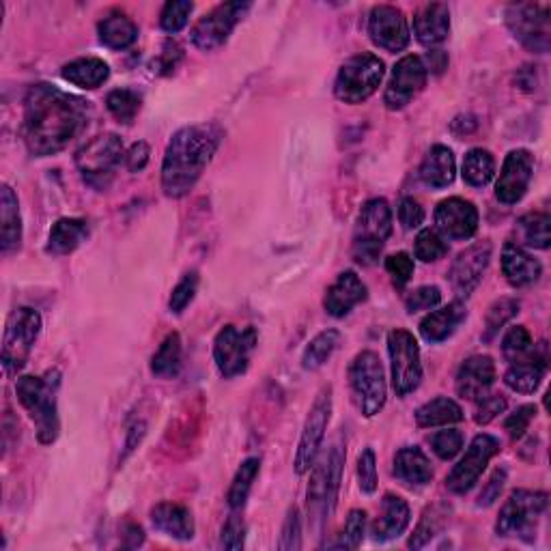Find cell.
I'll list each match as a JSON object with an SVG mask.
<instances>
[{
  "mask_svg": "<svg viewBox=\"0 0 551 551\" xmlns=\"http://www.w3.org/2000/svg\"><path fill=\"white\" fill-rule=\"evenodd\" d=\"M222 143L216 123L188 125L171 138L162 162V190L171 199L190 194Z\"/></svg>",
  "mask_w": 551,
  "mask_h": 551,
  "instance_id": "obj_2",
  "label": "cell"
},
{
  "mask_svg": "<svg viewBox=\"0 0 551 551\" xmlns=\"http://www.w3.org/2000/svg\"><path fill=\"white\" fill-rule=\"evenodd\" d=\"M392 235V209L384 199L366 201L353 231V259L360 265H375Z\"/></svg>",
  "mask_w": 551,
  "mask_h": 551,
  "instance_id": "obj_4",
  "label": "cell"
},
{
  "mask_svg": "<svg viewBox=\"0 0 551 551\" xmlns=\"http://www.w3.org/2000/svg\"><path fill=\"white\" fill-rule=\"evenodd\" d=\"M500 452V442L493 435L480 433L476 435L470 448L465 450L463 459L452 468L446 485L452 493H468L476 483L478 478L483 476V472L487 470L489 461L496 457Z\"/></svg>",
  "mask_w": 551,
  "mask_h": 551,
  "instance_id": "obj_16",
  "label": "cell"
},
{
  "mask_svg": "<svg viewBox=\"0 0 551 551\" xmlns=\"http://www.w3.org/2000/svg\"><path fill=\"white\" fill-rule=\"evenodd\" d=\"M388 353L392 364V388L397 397H407L422 381L418 341L412 332L392 330L388 334Z\"/></svg>",
  "mask_w": 551,
  "mask_h": 551,
  "instance_id": "obj_13",
  "label": "cell"
},
{
  "mask_svg": "<svg viewBox=\"0 0 551 551\" xmlns=\"http://www.w3.org/2000/svg\"><path fill=\"white\" fill-rule=\"evenodd\" d=\"M302 547V519L298 506H291L285 526H282V534L278 541V549L282 551H298Z\"/></svg>",
  "mask_w": 551,
  "mask_h": 551,
  "instance_id": "obj_50",
  "label": "cell"
},
{
  "mask_svg": "<svg viewBox=\"0 0 551 551\" xmlns=\"http://www.w3.org/2000/svg\"><path fill=\"white\" fill-rule=\"evenodd\" d=\"M121 158H125L123 140L117 134H102L76 153V166L84 183L95 190H106L115 179Z\"/></svg>",
  "mask_w": 551,
  "mask_h": 551,
  "instance_id": "obj_8",
  "label": "cell"
},
{
  "mask_svg": "<svg viewBox=\"0 0 551 551\" xmlns=\"http://www.w3.org/2000/svg\"><path fill=\"white\" fill-rule=\"evenodd\" d=\"M409 506L403 498L394 496V493H386L384 502H381V515L373 524L371 534L379 543L394 541L407 530L409 526Z\"/></svg>",
  "mask_w": 551,
  "mask_h": 551,
  "instance_id": "obj_27",
  "label": "cell"
},
{
  "mask_svg": "<svg viewBox=\"0 0 551 551\" xmlns=\"http://www.w3.org/2000/svg\"><path fill=\"white\" fill-rule=\"evenodd\" d=\"M366 532V513L364 511H351L345 524V532L341 536V541L334 543L332 547L336 549H358L362 545Z\"/></svg>",
  "mask_w": 551,
  "mask_h": 551,
  "instance_id": "obj_51",
  "label": "cell"
},
{
  "mask_svg": "<svg viewBox=\"0 0 551 551\" xmlns=\"http://www.w3.org/2000/svg\"><path fill=\"white\" fill-rule=\"evenodd\" d=\"M442 302V291L437 287H418L405 298V308L409 315L420 313V310H431L435 306H440Z\"/></svg>",
  "mask_w": 551,
  "mask_h": 551,
  "instance_id": "obj_52",
  "label": "cell"
},
{
  "mask_svg": "<svg viewBox=\"0 0 551 551\" xmlns=\"http://www.w3.org/2000/svg\"><path fill=\"white\" fill-rule=\"evenodd\" d=\"M41 332V317L37 310L22 306L7 319L3 334V371L7 377L18 375L31 356Z\"/></svg>",
  "mask_w": 551,
  "mask_h": 551,
  "instance_id": "obj_10",
  "label": "cell"
},
{
  "mask_svg": "<svg viewBox=\"0 0 551 551\" xmlns=\"http://www.w3.org/2000/svg\"><path fill=\"white\" fill-rule=\"evenodd\" d=\"M106 106L110 110V115L115 117L119 123L130 125L140 112L143 100H140V95L132 89H115V91L108 93Z\"/></svg>",
  "mask_w": 551,
  "mask_h": 551,
  "instance_id": "obj_41",
  "label": "cell"
},
{
  "mask_svg": "<svg viewBox=\"0 0 551 551\" xmlns=\"http://www.w3.org/2000/svg\"><path fill=\"white\" fill-rule=\"evenodd\" d=\"M89 237V224L80 218H61L50 229L48 252L63 257V254L74 252L84 239Z\"/></svg>",
  "mask_w": 551,
  "mask_h": 551,
  "instance_id": "obj_34",
  "label": "cell"
},
{
  "mask_svg": "<svg viewBox=\"0 0 551 551\" xmlns=\"http://www.w3.org/2000/svg\"><path fill=\"white\" fill-rule=\"evenodd\" d=\"M532 349H534L532 336L524 326H515V328H511L504 334L502 356L506 358V362L515 364L519 360H524V358L530 356Z\"/></svg>",
  "mask_w": 551,
  "mask_h": 551,
  "instance_id": "obj_44",
  "label": "cell"
},
{
  "mask_svg": "<svg viewBox=\"0 0 551 551\" xmlns=\"http://www.w3.org/2000/svg\"><path fill=\"white\" fill-rule=\"evenodd\" d=\"M427 63H429L427 72L442 74L444 69L448 67V56H446V52H444V50H431V52L427 54Z\"/></svg>",
  "mask_w": 551,
  "mask_h": 551,
  "instance_id": "obj_62",
  "label": "cell"
},
{
  "mask_svg": "<svg viewBox=\"0 0 551 551\" xmlns=\"http://www.w3.org/2000/svg\"><path fill=\"white\" fill-rule=\"evenodd\" d=\"M442 521H444V515H442V513H437V506H435V508H429V511H427L425 515H422L416 532L412 534V539H409V547H412V549L425 547V545L433 539V536H435L437 532H440Z\"/></svg>",
  "mask_w": 551,
  "mask_h": 551,
  "instance_id": "obj_49",
  "label": "cell"
},
{
  "mask_svg": "<svg viewBox=\"0 0 551 551\" xmlns=\"http://www.w3.org/2000/svg\"><path fill=\"white\" fill-rule=\"evenodd\" d=\"M358 480L364 493L377 491V459L373 448H364L358 459Z\"/></svg>",
  "mask_w": 551,
  "mask_h": 551,
  "instance_id": "obj_55",
  "label": "cell"
},
{
  "mask_svg": "<svg viewBox=\"0 0 551 551\" xmlns=\"http://www.w3.org/2000/svg\"><path fill=\"white\" fill-rule=\"evenodd\" d=\"M61 74L67 82H72L74 87L93 91L97 87H102L108 80L110 67L102 59H97V56H82V59L67 63Z\"/></svg>",
  "mask_w": 551,
  "mask_h": 551,
  "instance_id": "obj_33",
  "label": "cell"
},
{
  "mask_svg": "<svg viewBox=\"0 0 551 551\" xmlns=\"http://www.w3.org/2000/svg\"><path fill=\"white\" fill-rule=\"evenodd\" d=\"M196 289H199V272H188L177 282V287L171 293V300H168V308H171V313L181 315L183 310H186L190 306V302L194 300Z\"/></svg>",
  "mask_w": 551,
  "mask_h": 551,
  "instance_id": "obj_48",
  "label": "cell"
},
{
  "mask_svg": "<svg viewBox=\"0 0 551 551\" xmlns=\"http://www.w3.org/2000/svg\"><path fill=\"white\" fill-rule=\"evenodd\" d=\"M386 67L379 56L371 52H360L351 56L338 69V76L334 82V93L345 104H362L379 89L381 80H384Z\"/></svg>",
  "mask_w": 551,
  "mask_h": 551,
  "instance_id": "obj_6",
  "label": "cell"
},
{
  "mask_svg": "<svg viewBox=\"0 0 551 551\" xmlns=\"http://www.w3.org/2000/svg\"><path fill=\"white\" fill-rule=\"evenodd\" d=\"M506 26L521 46L534 54H545L551 48L549 5L517 3L506 9Z\"/></svg>",
  "mask_w": 551,
  "mask_h": 551,
  "instance_id": "obj_11",
  "label": "cell"
},
{
  "mask_svg": "<svg viewBox=\"0 0 551 551\" xmlns=\"http://www.w3.org/2000/svg\"><path fill=\"white\" fill-rule=\"evenodd\" d=\"M463 181L474 188H483L496 175V160L487 149H472L463 158Z\"/></svg>",
  "mask_w": 551,
  "mask_h": 551,
  "instance_id": "obj_38",
  "label": "cell"
},
{
  "mask_svg": "<svg viewBox=\"0 0 551 551\" xmlns=\"http://www.w3.org/2000/svg\"><path fill=\"white\" fill-rule=\"evenodd\" d=\"M519 231L521 237H524V244L530 248H539L547 250L551 244V218L549 214H528L519 220Z\"/></svg>",
  "mask_w": 551,
  "mask_h": 551,
  "instance_id": "obj_42",
  "label": "cell"
},
{
  "mask_svg": "<svg viewBox=\"0 0 551 551\" xmlns=\"http://www.w3.org/2000/svg\"><path fill=\"white\" fill-rule=\"evenodd\" d=\"M345 463V450L341 444H334L326 457L315 461L313 478L308 485V513L315 524H326L330 519L338 489H341V474Z\"/></svg>",
  "mask_w": 551,
  "mask_h": 551,
  "instance_id": "obj_7",
  "label": "cell"
},
{
  "mask_svg": "<svg viewBox=\"0 0 551 551\" xmlns=\"http://www.w3.org/2000/svg\"><path fill=\"white\" fill-rule=\"evenodd\" d=\"M450 33V9L444 3H429L414 16V35L422 46H437Z\"/></svg>",
  "mask_w": 551,
  "mask_h": 551,
  "instance_id": "obj_26",
  "label": "cell"
},
{
  "mask_svg": "<svg viewBox=\"0 0 551 551\" xmlns=\"http://www.w3.org/2000/svg\"><path fill=\"white\" fill-rule=\"evenodd\" d=\"M59 386H61L59 371H50L44 377L24 375L16 384L18 401L35 422L39 442L46 446L56 442V437L61 433L59 407H56Z\"/></svg>",
  "mask_w": 551,
  "mask_h": 551,
  "instance_id": "obj_3",
  "label": "cell"
},
{
  "mask_svg": "<svg viewBox=\"0 0 551 551\" xmlns=\"http://www.w3.org/2000/svg\"><path fill=\"white\" fill-rule=\"evenodd\" d=\"M179 59H181V48L173 44V41H168V44H164V52L158 56V61L151 63V67L153 72L158 74H173Z\"/></svg>",
  "mask_w": 551,
  "mask_h": 551,
  "instance_id": "obj_60",
  "label": "cell"
},
{
  "mask_svg": "<svg viewBox=\"0 0 551 551\" xmlns=\"http://www.w3.org/2000/svg\"><path fill=\"white\" fill-rule=\"evenodd\" d=\"M519 313V302L515 298H502L498 302H493L487 319H485V334L483 341L489 343L500 334V330Z\"/></svg>",
  "mask_w": 551,
  "mask_h": 551,
  "instance_id": "obj_43",
  "label": "cell"
},
{
  "mask_svg": "<svg viewBox=\"0 0 551 551\" xmlns=\"http://www.w3.org/2000/svg\"><path fill=\"white\" fill-rule=\"evenodd\" d=\"M0 248L3 254H11L20 250L22 244V216H20V203L16 192L11 186H3L0 190Z\"/></svg>",
  "mask_w": 551,
  "mask_h": 551,
  "instance_id": "obj_32",
  "label": "cell"
},
{
  "mask_svg": "<svg viewBox=\"0 0 551 551\" xmlns=\"http://www.w3.org/2000/svg\"><path fill=\"white\" fill-rule=\"evenodd\" d=\"M338 345H341V332H338V330L319 332L313 338V341L308 343V347L304 349L302 366L306 371L321 369V366L332 358V353L338 349Z\"/></svg>",
  "mask_w": 551,
  "mask_h": 551,
  "instance_id": "obj_39",
  "label": "cell"
},
{
  "mask_svg": "<svg viewBox=\"0 0 551 551\" xmlns=\"http://www.w3.org/2000/svg\"><path fill=\"white\" fill-rule=\"evenodd\" d=\"M371 41L386 52H401L409 44V26L405 13L392 5H379L369 18Z\"/></svg>",
  "mask_w": 551,
  "mask_h": 551,
  "instance_id": "obj_19",
  "label": "cell"
},
{
  "mask_svg": "<svg viewBox=\"0 0 551 551\" xmlns=\"http://www.w3.org/2000/svg\"><path fill=\"white\" fill-rule=\"evenodd\" d=\"M549 496L545 491L517 489L502 506L496 532L498 536H517L532 543L536 539V524L547 511Z\"/></svg>",
  "mask_w": 551,
  "mask_h": 551,
  "instance_id": "obj_9",
  "label": "cell"
},
{
  "mask_svg": "<svg viewBox=\"0 0 551 551\" xmlns=\"http://www.w3.org/2000/svg\"><path fill=\"white\" fill-rule=\"evenodd\" d=\"M427 65L420 56H403V59L394 65L392 69V78L386 87L384 102L388 110H401L405 108L414 97L425 89L427 84Z\"/></svg>",
  "mask_w": 551,
  "mask_h": 551,
  "instance_id": "obj_17",
  "label": "cell"
},
{
  "mask_svg": "<svg viewBox=\"0 0 551 551\" xmlns=\"http://www.w3.org/2000/svg\"><path fill=\"white\" fill-rule=\"evenodd\" d=\"M422 183L433 190H442L448 188L452 181H455L457 175V162H455V153H452L444 145H435L429 149L425 155V160L420 164L418 171Z\"/></svg>",
  "mask_w": 551,
  "mask_h": 551,
  "instance_id": "obj_30",
  "label": "cell"
},
{
  "mask_svg": "<svg viewBox=\"0 0 551 551\" xmlns=\"http://www.w3.org/2000/svg\"><path fill=\"white\" fill-rule=\"evenodd\" d=\"M97 31H100L102 44L110 50H125L138 39V26L123 13H112V16L104 18Z\"/></svg>",
  "mask_w": 551,
  "mask_h": 551,
  "instance_id": "obj_35",
  "label": "cell"
},
{
  "mask_svg": "<svg viewBox=\"0 0 551 551\" xmlns=\"http://www.w3.org/2000/svg\"><path fill=\"white\" fill-rule=\"evenodd\" d=\"M151 521L155 530L166 536H173L177 541L194 539V517L186 506L175 502L155 504L151 508Z\"/></svg>",
  "mask_w": 551,
  "mask_h": 551,
  "instance_id": "obj_25",
  "label": "cell"
},
{
  "mask_svg": "<svg viewBox=\"0 0 551 551\" xmlns=\"http://www.w3.org/2000/svg\"><path fill=\"white\" fill-rule=\"evenodd\" d=\"M429 444L437 457H440L442 461H450V459H455L463 448V433L457 429L437 431L435 435L429 437Z\"/></svg>",
  "mask_w": 551,
  "mask_h": 551,
  "instance_id": "obj_47",
  "label": "cell"
},
{
  "mask_svg": "<svg viewBox=\"0 0 551 551\" xmlns=\"http://www.w3.org/2000/svg\"><path fill=\"white\" fill-rule=\"evenodd\" d=\"M504 483H506V470H496L491 474L489 483L483 487V491H480L478 496V506H491L493 502H496L500 498V493L504 489Z\"/></svg>",
  "mask_w": 551,
  "mask_h": 551,
  "instance_id": "obj_59",
  "label": "cell"
},
{
  "mask_svg": "<svg viewBox=\"0 0 551 551\" xmlns=\"http://www.w3.org/2000/svg\"><path fill=\"white\" fill-rule=\"evenodd\" d=\"M394 476L407 487H425L433 480L429 457L418 446H405L394 455Z\"/></svg>",
  "mask_w": 551,
  "mask_h": 551,
  "instance_id": "obj_31",
  "label": "cell"
},
{
  "mask_svg": "<svg viewBox=\"0 0 551 551\" xmlns=\"http://www.w3.org/2000/svg\"><path fill=\"white\" fill-rule=\"evenodd\" d=\"M534 416H536V407L524 405V407L515 409V412L506 418L504 429L508 431V435H511V440H519V437L528 431Z\"/></svg>",
  "mask_w": 551,
  "mask_h": 551,
  "instance_id": "obj_56",
  "label": "cell"
},
{
  "mask_svg": "<svg viewBox=\"0 0 551 551\" xmlns=\"http://www.w3.org/2000/svg\"><path fill=\"white\" fill-rule=\"evenodd\" d=\"M364 300L366 285L360 280V276L356 272H343L332 282V287L326 293V300H323V306H326L328 315L341 319Z\"/></svg>",
  "mask_w": 551,
  "mask_h": 551,
  "instance_id": "obj_24",
  "label": "cell"
},
{
  "mask_svg": "<svg viewBox=\"0 0 551 551\" xmlns=\"http://www.w3.org/2000/svg\"><path fill=\"white\" fill-rule=\"evenodd\" d=\"M125 536H127V539H132V547L140 545V543H143V539H145L143 530H140V526H136V524H127Z\"/></svg>",
  "mask_w": 551,
  "mask_h": 551,
  "instance_id": "obj_63",
  "label": "cell"
},
{
  "mask_svg": "<svg viewBox=\"0 0 551 551\" xmlns=\"http://www.w3.org/2000/svg\"><path fill=\"white\" fill-rule=\"evenodd\" d=\"M493 246L489 242H478L470 248H465L450 267V282L459 295L468 298L470 293L480 285L483 280L489 261H491Z\"/></svg>",
  "mask_w": 551,
  "mask_h": 551,
  "instance_id": "obj_20",
  "label": "cell"
},
{
  "mask_svg": "<svg viewBox=\"0 0 551 551\" xmlns=\"http://www.w3.org/2000/svg\"><path fill=\"white\" fill-rule=\"evenodd\" d=\"M468 317V308H465L463 302H450L448 306L433 310L420 323V334L427 343H442L446 338L457 332V328L463 323V319Z\"/></svg>",
  "mask_w": 551,
  "mask_h": 551,
  "instance_id": "obj_29",
  "label": "cell"
},
{
  "mask_svg": "<svg viewBox=\"0 0 551 551\" xmlns=\"http://www.w3.org/2000/svg\"><path fill=\"white\" fill-rule=\"evenodd\" d=\"M496 381V362L489 356H472L461 364L457 373V394L461 399L478 401Z\"/></svg>",
  "mask_w": 551,
  "mask_h": 551,
  "instance_id": "obj_22",
  "label": "cell"
},
{
  "mask_svg": "<svg viewBox=\"0 0 551 551\" xmlns=\"http://www.w3.org/2000/svg\"><path fill=\"white\" fill-rule=\"evenodd\" d=\"M351 397L364 418L377 416L386 405V373L377 353L362 351L349 366Z\"/></svg>",
  "mask_w": 551,
  "mask_h": 551,
  "instance_id": "obj_5",
  "label": "cell"
},
{
  "mask_svg": "<svg viewBox=\"0 0 551 551\" xmlns=\"http://www.w3.org/2000/svg\"><path fill=\"white\" fill-rule=\"evenodd\" d=\"M547 345L541 343L532 349L528 358L511 364V369L506 371L504 381L506 386L519 394H532L541 386V381L547 371Z\"/></svg>",
  "mask_w": 551,
  "mask_h": 551,
  "instance_id": "obj_23",
  "label": "cell"
},
{
  "mask_svg": "<svg viewBox=\"0 0 551 551\" xmlns=\"http://www.w3.org/2000/svg\"><path fill=\"white\" fill-rule=\"evenodd\" d=\"M399 220L403 224V229L407 231L418 229V226L425 222V209H422V205L416 199H412V196H405L399 205Z\"/></svg>",
  "mask_w": 551,
  "mask_h": 551,
  "instance_id": "obj_58",
  "label": "cell"
},
{
  "mask_svg": "<svg viewBox=\"0 0 551 551\" xmlns=\"http://www.w3.org/2000/svg\"><path fill=\"white\" fill-rule=\"evenodd\" d=\"M149 155H151V149H149L147 143H143V140H140V143H134L123 158L127 171H130V173L145 171V166L149 164Z\"/></svg>",
  "mask_w": 551,
  "mask_h": 551,
  "instance_id": "obj_61",
  "label": "cell"
},
{
  "mask_svg": "<svg viewBox=\"0 0 551 551\" xmlns=\"http://www.w3.org/2000/svg\"><path fill=\"white\" fill-rule=\"evenodd\" d=\"M414 252H416V259H420L422 263H435V261L446 257L448 244L444 242V237L437 231L425 229V231H420L416 237Z\"/></svg>",
  "mask_w": 551,
  "mask_h": 551,
  "instance_id": "obj_45",
  "label": "cell"
},
{
  "mask_svg": "<svg viewBox=\"0 0 551 551\" xmlns=\"http://www.w3.org/2000/svg\"><path fill=\"white\" fill-rule=\"evenodd\" d=\"M476 414H474V420L476 425H489L491 420H496L500 414H504L506 409V399L502 397V394H485L483 399L476 401Z\"/></svg>",
  "mask_w": 551,
  "mask_h": 551,
  "instance_id": "obj_54",
  "label": "cell"
},
{
  "mask_svg": "<svg viewBox=\"0 0 551 551\" xmlns=\"http://www.w3.org/2000/svg\"><path fill=\"white\" fill-rule=\"evenodd\" d=\"M259 334L252 326L237 328L224 326L214 341V360L224 379H233L248 371L254 349H257Z\"/></svg>",
  "mask_w": 551,
  "mask_h": 551,
  "instance_id": "obj_12",
  "label": "cell"
},
{
  "mask_svg": "<svg viewBox=\"0 0 551 551\" xmlns=\"http://www.w3.org/2000/svg\"><path fill=\"white\" fill-rule=\"evenodd\" d=\"M534 175V155L528 149H515L506 155L500 179L496 183V196L504 205H515L524 199Z\"/></svg>",
  "mask_w": 551,
  "mask_h": 551,
  "instance_id": "obj_18",
  "label": "cell"
},
{
  "mask_svg": "<svg viewBox=\"0 0 551 551\" xmlns=\"http://www.w3.org/2000/svg\"><path fill=\"white\" fill-rule=\"evenodd\" d=\"M181 369V338L177 332L168 334L158 351L153 353L151 373L160 379H173Z\"/></svg>",
  "mask_w": 551,
  "mask_h": 551,
  "instance_id": "obj_37",
  "label": "cell"
},
{
  "mask_svg": "<svg viewBox=\"0 0 551 551\" xmlns=\"http://www.w3.org/2000/svg\"><path fill=\"white\" fill-rule=\"evenodd\" d=\"M386 272L392 276V282L397 287H405L414 276V259L407 252L390 254L386 259Z\"/></svg>",
  "mask_w": 551,
  "mask_h": 551,
  "instance_id": "obj_53",
  "label": "cell"
},
{
  "mask_svg": "<svg viewBox=\"0 0 551 551\" xmlns=\"http://www.w3.org/2000/svg\"><path fill=\"white\" fill-rule=\"evenodd\" d=\"M330 416H332V386H326L319 397L315 399L313 407H310L308 418L304 422L302 437L298 444V455H295V472L306 474L310 468H313L319 448L323 444V437H326V429L330 425Z\"/></svg>",
  "mask_w": 551,
  "mask_h": 551,
  "instance_id": "obj_15",
  "label": "cell"
},
{
  "mask_svg": "<svg viewBox=\"0 0 551 551\" xmlns=\"http://www.w3.org/2000/svg\"><path fill=\"white\" fill-rule=\"evenodd\" d=\"M435 224L448 239H470L478 231V209L474 203L452 196L437 205Z\"/></svg>",
  "mask_w": 551,
  "mask_h": 551,
  "instance_id": "obj_21",
  "label": "cell"
},
{
  "mask_svg": "<svg viewBox=\"0 0 551 551\" xmlns=\"http://www.w3.org/2000/svg\"><path fill=\"white\" fill-rule=\"evenodd\" d=\"M250 3H222L214 11H209L192 28V44L203 50L211 52L218 50L229 41L235 26L242 22V18L250 11Z\"/></svg>",
  "mask_w": 551,
  "mask_h": 551,
  "instance_id": "obj_14",
  "label": "cell"
},
{
  "mask_svg": "<svg viewBox=\"0 0 551 551\" xmlns=\"http://www.w3.org/2000/svg\"><path fill=\"white\" fill-rule=\"evenodd\" d=\"M89 106L52 84H35L24 100V143L35 158L63 151L84 130Z\"/></svg>",
  "mask_w": 551,
  "mask_h": 551,
  "instance_id": "obj_1",
  "label": "cell"
},
{
  "mask_svg": "<svg viewBox=\"0 0 551 551\" xmlns=\"http://www.w3.org/2000/svg\"><path fill=\"white\" fill-rule=\"evenodd\" d=\"M461 420H463V409L455 401L446 399V397L433 399L422 407H418V412H416V422L422 429L448 427V425H455V422H461Z\"/></svg>",
  "mask_w": 551,
  "mask_h": 551,
  "instance_id": "obj_36",
  "label": "cell"
},
{
  "mask_svg": "<svg viewBox=\"0 0 551 551\" xmlns=\"http://www.w3.org/2000/svg\"><path fill=\"white\" fill-rule=\"evenodd\" d=\"M502 272L513 287H528L541 278L543 267L530 252L508 242L502 250Z\"/></svg>",
  "mask_w": 551,
  "mask_h": 551,
  "instance_id": "obj_28",
  "label": "cell"
},
{
  "mask_svg": "<svg viewBox=\"0 0 551 551\" xmlns=\"http://www.w3.org/2000/svg\"><path fill=\"white\" fill-rule=\"evenodd\" d=\"M244 539H246V526L244 521L239 519L237 515H231L229 521H226L222 528V539L220 545L224 549H242L244 547Z\"/></svg>",
  "mask_w": 551,
  "mask_h": 551,
  "instance_id": "obj_57",
  "label": "cell"
},
{
  "mask_svg": "<svg viewBox=\"0 0 551 551\" xmlns=\"http://www.w3.org/2000/svg\"><path fill=\"white\" fill-rule=\"evenodd\" d=\"M192 11H194V5L188 3V0H171V3H166L160 16L162 31L171 35L179 33L181 28H186Z\"/></svg>",
  "mask_w": 551,
  "mask_h": 551,
  "instance_id": "obj_46",
  "label": "cell"
},
{
  "mask_svg": "<svg viewBox=\"0 0 551 551\" xmlns=\"http://www.w3.org/2000/svg\"><path fill=\"white\" fill-rule=\"evenodd\" d=\"M261 470V461L257 457L246 459L242 465H239V470L233 478L231 489H229V506L231 508H242L250 496L252 483L257 480Z\"/></svg>",
  "mask_w": 551,
  "mask_h": 551,
  "instance_id": "obj_40",
  "label": "cell"
}]
</instances>
